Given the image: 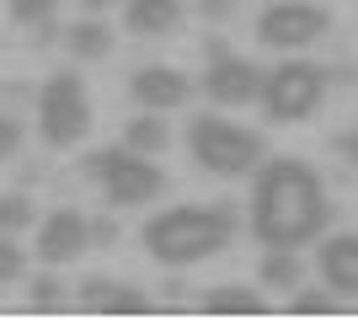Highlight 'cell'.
Here are the masks:
<instances>
[{"label":"cell","mask_w":358,"mask_h":321,"mask_svg":"<svg viewBox=\"0 0 358 321\" xmlns=\"http://www.w3.org/2000/svg\"><path fill=\"white\" fill-rule=\"evenodd\" d=\"M289 311H294V316H327V311H337V294H327V290H289Z\"/></svg>","instance_id":"cell-21"},{"label":"cell","mask_w":358,"mask_h":321,"mask_svg":"<svg viewBox=\"0 0 358 321\" xmlns=\"http://www.w3.org/2000/svg\"><path fill=\"white\" fill-rule=\"evenodd\" d=\"M236 230H241V220L230 204H177V209L150 214L139 241L161 268H193V262H209L220 252H230Z\"/></svg>","instance_id":"cell-2"},{"label":"cell","mask_w":358,"mask_h":321,"mask_svg":"<svg viewBox=\"0 0 358 321\" xmlns=\"http://www.w3.org/2000/svg\"><path fill=\"white\" fill-rule=\"evenodd\" d=\"M27 145V129H22V118H6L0 113V166L6 161H16V150Z\"/></svg>","instance_id":"cell-23"},{"label":"cell","mask_w":358,"mask_h":321,"mask_svg":"<svg viewBox=\"0 0 358 321\" xmlns=\"http://www.w3.org/2000/svg\"><path fill=\"white\" fill-rule=\"evenodd\" d=\"M198 311L203 316H262V294H252L246 284H214L203 300H198Z\"/></svg>","instance_id":"cell-14"},{"label":"cell","mask_w":358,"mask_h":321,"mask_svg":"<svg viewBox=\"0 0 358 321\" xmlns=\"http://www.w3.org/2000/svg\"><path fill=\"white\" fill-rule=\"evenodd\" d=\"M91 129V97L86 80L75 70H54V76L38 86V139L48 150H70L80 145Z\"/></svg>","instance_id":"cell-5"},{"label":"cell","mask_w":358,"mask_h":321,"mask_svg":"<svg viewBox=\"0 0 358 321\" xmlns=\"http://www.w3.org/2000/svg\"><path fill=\"white\" fill-rule=\"evenodd\" d=\"M262 80H268V70H257L252 59L220 54V59H209V70H203V97H209L214 107H246V102H262Z\"/></svg>","instance_id":"cell-8"},{"label":"cell","mask_w":358,"mask_h":321,"mask_svg":"<svg viewBox=\"0 0 358 321\" xmlns=\"http://www.w3.org/2000/svg\"><path fill=\"white\" fill-rule=\"evenodd\" d=\"M6 11H11L16 27H43V22H54L59 0H6Z\"/></svg>","instance_id":"cell-18"},{"label":"cell","mask_w":358,"mask_h":321,"mask_svg":"<svg viewBox=\"0 0 358 321\" xmlns=\"http://www.w3.org/2000/svg\"><path fill=\"white\" fill-rule=\"evenodd\" d=\"M129 97L150 113H171L193 97V80L182 76L177 64H139L134 76H129Z\"/></svg>","instance_id":"cell-10"},{"label":"cell","mask_w":358,"mask_h":321,"mask_svg":"<svg viewBox=\"0 0 358 321\" xmlns=\"http://www.w3.org/2000/svg\"><path fill=\"white\" fill-rule=\"evenodd\" d=\"M182 0H129L123 6V27L134 38H171L182 32Z\"/></svg>","instance_id":"cell-12"},{"label":"cell","mask_w":358,"mask_h":321,"mask_svg":"<svg viewBox=\"0 0 358 321\" xmlns=\"http://www.w3.org/2000/svg\"><path fill=\"white\" fill-rule=\"evenodd\" d=\"M113 0H80V11H107Z\"/></svg>","instance_id":"cell-29"},{"label":"cell","mask_w":358,"mask_h":321,"mask_svg":"<svg viewBox=\"0 0 358 321\" xmlns=\"http://www.w3.org/2000/svg\"><path fill=\"white\" fill-rule=\"evenodd\" d=\"M64 48H70V59H80V64L107 59V54H113V27L96 22V16H86V22H75V27L64 32Z\"/></svg>","instance_id":"cell-15"},{"label":"cell","mask_w":358,"mask_h":321,"mask_svg":"<svg viewBox=\"0 0 358 321\" xmlns=\"http://www.w3.org/2000/svg\"><path fill=\"white\" fill-rule=\"evenodd\" d=\"M107 290H113V278L107 273H91V278H80V311H96L107 300Z\"/></svg>","instance_id":"cell-24"},{"label":"cell","mask_w":358,"mask_h":321,"mask_svg":"<svg viewBox=\"0 0 358 321\" xmlns=\"http://www.w3.org/2000/svg\"><path fill=\"white\" fill-rule=\"evenodd\" d=\"M220 54H230V48H224V38H209V43H203V59H220Z\"/></svg>","instance_id":"cell-28"},{"label":"cell","mask_w":358,"mask_h":321,"mask_svg":"<svg viewBox=\"0 0 358 321\" xmlns=\"http://www.w3.org/2000/svg\"><path fill=\"white\" fill-rule=\"evenodd\" d=\"M257 278H262L268 290H299V278H305V257H299V246H268L262 262H257Z\"/></svg>","instance_id":"cell-13"},{"label":"cell","mask_w":358,"mask_h":321,"mask_svg":"<svg viewBox=\"0 0 358 321\" xmlns=\"http://www.w3.org/2000/svg\"><path fill=\"white\" fill-rule=\"evenodd\" d=\"M102 316H150V311H155V300H150V294H139L134 284H113V290H107V300L102 306Z\"/></svg>","instance_id":"cell-17"},{"label":"cell","mask_w":358,"mask_h":321,"mask_svg":"<svg viewBox=\"0 0 358 321\" xmlns=\"http://www.w3.org/2000/svg\"><path fill=\"white\" fill-rule=\"evenodd\" d=\"M32 225V199L27 193H0V230L6 236H16V230Z\"/></svg>","instance_id":"cell-19"},{"label":"cell","mask_w":358,"mask_h":321,"mask_svg":"<svg viewBox=\"0 0 358 321\" xmlns=\"http://www.w3.org/2000/svg\"><path fill=\"white\" fill-rule=\"evenodd\" d=\"M27 306H32V311H59V306H64V284H59L54 273L27 278Z\"/></svg>","instance_id":"cell-20"},{"label":"cell","mask_w":358,"mask_h":321,"mask_svg":"<svg viewBox=\"0 0 358 321\" xmlns=\"http://www.w3.org/2000/svg\"><path fill=\"white\" fill-rule=\"evenodd\" d=\"M198 16H203V22H230V16H236V0H198Z\"/></svg>","instance_id":"cell-25"},{"label":"cell","mask_w":358,"mask_h":321,"mask_svg":"<svg viewBox=\"0 0 358 321\" xmlns=\"http://www.w3.org/2000/svg\"><path fill=\"white\" fill-rule=\"evenodd\" d=\"M86 177L102 187V199L113 209H139V204H155L166 193V171L150 161V155L129 150V145H102V150L86 155Z\"/></svg>","instance_id":"cell-4"},{"label":"cell","mask_w":358,"mask_h":321,"mask_svg":"<svg viewBox=\"0 0 358 321\" xmlns=\"http://www.w3.org/2000/svg\"><path fill=\"white\" fill-rule=\"evenodd\" d=\"M91 241H96V246H113V241H118V225H113V220H91Z\"/></svg>","instance_id":"cell-27"},{"label":"cell","mask_w":358,"mask_h":321,"mask_svg":"<svg viewBox=\"0 0 358 321\" xmlns=\"http://www.w3.org/2000/svg\"><path fill=\"white\" fill-rule=\"evenodd\" d=\"M331 220L327 183L321 171L294 161V155H273L257 166L252 183V236L262 246H310Z\"/></svg>","instance_id":"cell-1"},{"label":"cell","mask_w":358,"mask_h":321,"mask_svg":"<svg viewBox=\"0 0 358 321\" xmlns=\"http://www.w3.org/2000/svg\"><path fill=\"white\" fill-rule=\"evenodd\" d=\"M331 27L327 6H315V0H273L268 11L257 16V43L278 48V54H299V48L321 43Z\"/></svg>","instance_id":"cell-7"},{"label":"cell","mask_w":358,"mask_h":321,"mask_svg":"<svg viewBox=\"0 0 358 321\" xmlns=\"http://www.w3.org/2000/svg\"><path fill=\"white\" fill-rule=\"evenodd\" d=\"M331 150H337V155H343V161H348V166L358 171V129H348V134H337V139H331Z\"/></svg>","instance_id":"cell-26"},{"label":"cell","mask_w":358,"mask_h":321,"mask_svg":"<svg viewBox=\"0 0 358 321\" xmlns=\"http://www.w3.org/2000/svg\"><path fill=\"white\" fill-rule=\"evenodd\" d=\"M16 278H27V252L16 246V236L0 230V284H16Z\"/></svg>","instance_id":"cell-22"},{"label":"cell","mask_w":358,"mask_h":321,"mask_svg":"<svg viewBox=\"0 0 358 321\" xmlns=\"http://www.w3.org/2000/svg\"><path fill=\"white\" fill-rule=\"evenodd\" d=\"M187 150H193V166L209 171V177H252V171L262 166L268 145H262V134H252V129L203 113V118L187 123Z\"/></svg>","instance_id":"cell-3"},{"label":"cell","mask_w":358,"mask_h":321,"mask_svg":"<svg viewBox=\"0 0 358 321\" xmlns=\"http://www.w3.org/2000/svg\"><path fill=\"white\" fill-rule=\"evenodd\" d=\"M327 70L310 59H294L289 54L278 70H268V80H262V113H268L273 123H310L315 113H321V102H327Z\"/></svg>","instance_id":"cell-6"},{"label":"cell","mask_w":358,"mask_h":321,"mask_svg":"<svg viewBox=\"0 0 358 321\" xmlns=\"http://www.w3.org/2000/svg\"><path fill=\"white\" fill-rule=\"evenodd\" d=\"M315 268H321V278H327L331 294H358V236L353 230L327 236L321 252H315Z\"/></svg>","instance_id":"cell-11"},{"label":"cell","mask_w":358,"mask_h":321,"mask_svg":"<svg viewBox=\"0 0 358 321\" xmlns=\"http://www.w3.org/2000/svg\"><path fill=\"white\" fill-rule=\"evenodd\" d=\"M123 145L139 155H161L166 145H171V129H166V118H155L150 107H139V118L123 123Z\"/></svg>","instance_id":"cell-16"},{"label":"cell","mask_w":358,"mask_h":321,"mask_svg":"<svg viewBox=\"0 0 358 321\" xmlns=\"http://www.w3.org/2000/svg\"><path fill=\"white\" fill-rule=\"evenodd\" d=\"M91 220L80 209H54L43 214V225H38V262H48V268H64V262H75L80 252H91Z\"/></svg>","instance_id":"cell-9"}]
</instances>
